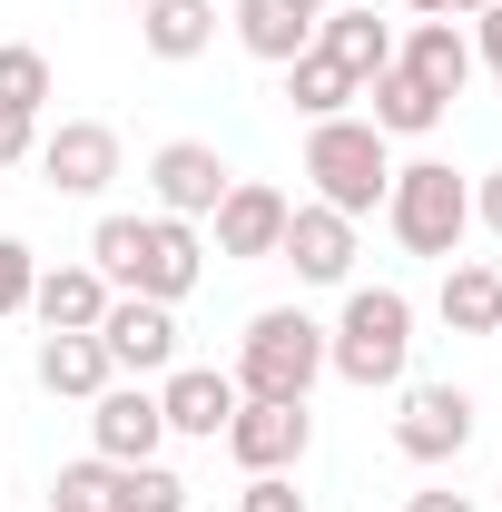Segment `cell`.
Masks as SVG:
<instances>
[{
    "label": "cell",
    "instance_id": "1",
    "mask_svg": "<svg viewBox=\"0 0 502 512\" xmlns=\"http://www.w3.org/2000/svg\"><path fill=\"white\" fill-rule=\"evenodd\" d=\"M89 266H99L119 296L178 306V296H197V276H207V247H197L188 217H99V227H89Z\"/></svg>",
    "mask_w": 502,
    "mask_h": 512
},
{
    "label": "cell",
    "instance_id": "2",
    "mask_svg": "<svg viewBox=\"0 0 502 512\" xmlns=\"http://www.w3.org/2000/svg\"><path fill=\"white\" fill-rule=\"evenodd\" d=\"M404 365H414V296L404 286H345V316L325 325V375L375 394V384H404Z\"/></svg>",
    "mask_w": 502,
    "mask_h": 512
},
{
    "label": "cell",
    "instance_id": "3",
    "mask_svg": "<svg viewBox=\"0 0 502 512\" xmlns=\"http://www.w3.org/2000/svg\"><path fill=\"white\" fill-rule=\"evenodd\" d=\"M227 375H237L247 404H306L315 375H325V325H315L306 306H256Z\"/></svg>",
    "mask_w": 502,
    "mask_h": 512
},
{
    "label": "cell",
    "instance_id": "4",
    "mask_svg": "<svg viewBox=\"0 0 502 512\" xmlns=\"http://www.w3.org/2000/svg\"><path fill=\"white\" fill-rule=\"evenodd\" d=\"M375 217L394 227V247H404V256H443V266H453V247L473 237V178L443 168V158H404Z\"/></svg>",
    "mask_w": 502,
    "mask_h": 512
},
{
    "label": "cell",
    "instance_id": "5",
    "mask_svg": "<svg viewBox=\"0 0 502 512\" xmlns=\"http://www.w3.org/2000/svg\"><path fill=\"white\" fill-rule=\"evenodd\" d=\"M306 178H315V207H335V217H375L384 188H394V138L375 119H315L306 128Z\"/></svg>",
    "mask_w": 502,
    "mask_h": 512
},
{
    "label": "cell",
    "instance_id": "6",
    "mask_svg": "<svg viewBox=\"0 0 502 512\" xmlns=\"http://www.w3.org/2000/svg\"><path fill=\"white\" fill-rule=\"evenodd\" d=\"M473 394L463 384H404V414H394V453L404 463H453V453L473 444Z\"/></svg>",
    "mask_w": 502,
    "mask_h": 512
},
{
    "label": "cell",
    "instance_id": "7",
    "mask_svg": "<svg viewBox=\"0 0 502 512\" xmlns=\"http://www.w3.org/2000/svg\"><path fill=\"white\" fill-rule=\"evenodd\" d=\"M99 345H109V365H119L128 384L168 375V365H178V306H158V296H109Z\"/></svg>",
    "mask_w": 502,
    "mask_h": 512
},
{
    "label": "cell",
    "instance_id": "8",
    "mask_svg": "<svg viewBox=\"0 0 502 512\" xmlns=\"http://www.w3.org/2000/svg\"><path fill=\"white\" fill-rule=\"evenodd\" d=\"M158 444H168L158 384H109V394H89V453H99V463H158Z\"/></svg>",
    "mask_w": 502,
    "mask_h": 512
},
{
    "label": "cell",
    "instance_id": "9",
    "mask_svg": "<svg viewBox=\"0 0 502 512\" xmlns=\"http://www.w3.org/2000/svg\"><path fill=\"white\" fill-rule=\"evenodd\" d=\"M227 178H237V168H227L207 138H168V148L148 158V197H158V217H188V227H197V217H217Z\"/></svg>",
    "mask_w": 502,
    "mask_h": 512
},
{
    "label": "cell",
    "instance_id": "10",
    "mask_svg": "<svg viewBox=\"0 0 502 512\" xmlns=\"http://www.w3.org/2000/svg\"><path fill=\"white\" fill-rule=\"evenodd\" d=\"M217 444L237 453V473H296L306 444H315V414L306 404H237Z\"/></svg>",
    "mask_w": 502,
    "mask_h": 512
},
{
    "label": "cell",
    "instance_id": "11",
    "mask_svg": "<svg viewBox=\"0 0 502 512\" xmlns=\"http://www.w3.org/2000/svg\"><path fill=\"white\" fill-rule=\"evenodd\" d=\"M40 178L60 197H99L109 178H119V128L109 119H60L40 128Z\"/></svg>",
    "mask_w": 502,
    "mask_h": 512
},
{
    "label": "cell",
    "instance_id": "12",
    "mask_svg": "<svg viewBox=\"0 0 502 512\" xmlns=\"http://www.w3.org/2000/svg\"><path fill=\"white\" fill-rule=\"evenodd\" d=\"M276 256H286L306 286H355V217H335V207L296 197V207H286V237H276Z\"/></svg>",
    "mask_w": 502,
    "mask_h": 512
},
{
    "label": "cell",
    "instance_id": "13",
    "mask_svg": "<svg viewBox=\"0 0 502 512\" xmlns=\"http://www.w3.org/2000/svg\"><path fill=\"white\" fill-rule=\"evenodd\" d=\"M286 207L296 197L266 188V178H227V197H217V256H237V266H256V256H276V237H286Z\"/></svg>",
    "mask_w": 502,
    "mask_h": 512
},
{
    "label": "cell",
    "instance_id": "14",
    "mask_svg": "<svg viewBox=\"0 0 502 512\" xmlns=\"http://www.w3.org/2000/svg\"><path fill=\"white\" fill-rule=\"evenodd\" d=\"M237 404H247V394H237V375H217V365H168V375H158V414H168V434H188V444H217Z\"/></svg>",
    "mask_w": 502,
    "mask_h": 512
},
{
    "label": "cell",
    "instance_id": "15",
    "mask_svg": "<svg viewBox=\"0 0 502 512\" xmlns=\"http://www.w3.org/2000/svg\"><path fill=\"white\" fill-rule=\"evenodd\" d=\"M109 276L99 266H40V286H30V316H40V335H99V316H109Z\"/></svg>",
    "mask_w": 502,
    "mask_h": 512
},
{
    "label": "cell",
    "instance_id": "16",
    "mask_svg": "<svg viewBox=\"0 0 502 512\" xmlns=\"http://www.w3.org/2000/svg\"><path fill=\"white\" fill-rule=\"evenodd\" d=\"M394 60H404L443 109H453V99L473 89V30H463V20H414V30L394 40Z\"/></svg>",
    "mask_w": 502,
    "mask_h": 512
},
{
    "label": "cell",
    "instance_id": "17",
    "mask_svg": "<svg viewBox=\"0 0 502 512\" xmlns=\"http://www.w3.org/2000/svg\"><path fill=\"white\" fill-rule=\"evenodd\" d=\"M355 99H365L355 119H375L384 138H434V128H443V99H434V89H424V79H414L404 60H394V69H375Z\"/></svg>",
    "mask_w": 502,
    "mask_h": 512
},
{
    "label": "cell",
    "instance_id": "18",
    "mask_svg": "<svg viewBox=\"0 0 502 512\" xmlns=\"http://www.w3.org/2000/svg\"><path fill=\"white\" fill-rule=\"evenodd\" d=\"M315 50L365 89L375 69H394V20H375V10H325V20H315Z\"/></svg>",
    "mask_w": 502,
    "mask_h": 512
},
{
    "label": "cell",
    "instance_id": "19",
    "mask_svg": "<svg viewBox=\"0 0 502 512\" xmlns=\"http://www.w3.org/2000/svg\"><path fill=\"white\" fill-rule=\"evenodd\" d=\"M227 30H237V50L266 60V69H286L296 50H315V20L296 10V0H237V10H227Z\"/></svg>",
    "mask_w": 502,
    "mask_h": 512
},
{
    "label": "cell",
    "instance_id": "20",
    "mask_svg": "<svg viewBox=\"0 0 502 512\" xmlns=\"http://www.w3.org/2000/svg\"><path fill=\"white\" fill-rule=\"evenodd\" d=\"M434 316L453 325V335H502V266H493V256H463V266H443Z\"/></svg>",
    "mask_w": 502,
    "mask_h": 512
},
{
    "label": "cell",
    "instance_id": "21",
    "mask_svg": "<svg viewBox=\"0 0 502 512\" xmlns=\"http://www.w3.org/2000/svg\"><path fill=\"white\" fill-rule=\"evenodd\" d=\"M138 40H148V60H207L217 50V0H148L138 10Z\"/></svg>",
    "mask_w": 502,
    "mask_h": 512
},
{
    "label": "cell",
    "instance_id": "22",
    "mask_svg": "<svg viewBox=\"0 0 502 512\" xmlns=\"http://www.w3.org/2000/svg\"><path fill=\"white\" fill-rule=\"evenodd\" d=\"M40 384L69 394V404H89V394H109L119 365H109V345L99 335H40Z\"/></svg>",
    "mask_w": 502,
    "mask_h": 512
},
{
    "label": "cell",
    "instance_id": "23",
    "mask_svg": "<svg viewBox=\"0 0 502 512\" xmlns=\"http://www.w3.org/2000/svg\"><path fill=\"white\" fill-rule=\"evenodd\" d=\"M286 99H296V119H345V109H355V79H345V69L325 60V50H296V60H286Z\"/></svg>",
    "mask_w": 502,
    "mask_h": 512
},
{
    "label": "cell",
    "instance_id": "24",
    "mask_svg": "<svg viewBox=\"0 0 502 512\" xmlns=\"http://www.w3.org/2000/svg\"><path fill=\"white\" fill-rule=\"evenodd\" d=\"M109 512H188V483H178L168 463H119V483H109Z\"/></svg>",
    "mask_w": 502,
    "mask_h": 512
},
{
    "label": "cell",
    "instance_id": "25",
    "mask_svg": "<svg viewBox=\"0 0 502 512\" xmlns=\"http://www.w3.org/2000/svg\"><path fill=\"white\" fill-rule=\"evenodd\" d=\"M0 109H20V119L50 109V60H40L30 40H0Z\"/></svg>",
    "mask_w": 502,
    "mask_h": 512
},
{
    "label": "cell",
    "instance_id": "26",
    "mask_svg": "<svg viewBox=\"0 0 502 512\" xmlns=\"http://www.w3.org/2000/svg\"><path fill=\"white\" fill-rule=\"evenodd\" d=\"M109 483H119V463H99V453H79L50 473V512H109Z\"/></svg>",
    "mask_w": 502,
    "mask_h": 512
},
{
    "label": "cell",
    "instance_id": "27",
    "mask_svg": "<svg viewBox=\"0 0 502 512\" xmlns=\"http://www.w3.org/2000/svg\"><path fill=\"white\" fill-rule=\"evenodd\" d=\"M30 286H40V256L20 237H0V316H30Z\"/></svg>",
    "mask_w": 502,
    "mask_h": 512
},
{
    "label": "cell",
    "instance_id": "28",
    "mask_svg": "<svg viewBox=\"0 0 502 512\" xmlns=\"http://www.w3.org/2000/svg\"><path fill=\"white\" fill-rule=\"evenodd\" d=\"M237 512H306V493H296V473H247Z\"/></svg>",
    "mask_w": 502,
    "mask_h": 512
},
{
    "label": "cell",
    "instance_id": "29",
    "mask_svg": "<svg viewBox=\"0 0 502 512\" xmlns=\"http://www.w3.org/2000/svg\"><path fill=\"white\" fill-rule=\"evenodd\" d=\"M20 158H40V119L0 109V168H20Z\"/></svg>",
    "mask_w": 502,
    "mask_h": 512
},
{
    "label": "cell",
    "instance_id": "30",
    "mask_svg": "<svg viewBox=\"0 0 502 512\" xmlns=\"http://www.w3.org/2000/svg\"><path fill=\"white\" fill-rule=\"evenodd\" d=\"M473 69H493V79H502V0H493V10H473Z\"/></svg>",
    "mask_w": 502,
    "mask_h": 512
},
{
    "label": "cell",
    "instance_id": "31",
    "mask_svg": "<svg viewBox=\"0 0 502 512\" xmlns=\"http://www.w3.org/2000/svg\"><path fill=\"white\" fill-rule=\"evenodd\" d=\"M473 227H493V247H502V168L473 178Z\"/></svg>",
    "mask_w": 502,
    "mask_h": 512
},
{
    "label": "cell",
    "instance_id": "32",
    "mask_svg": "<svg viewBox=\"0 0 502 512\" xmlns=\"http://www.w3.org/2000/svg\"><path fill=\"white\" fill-rule=\"evenodd\" d=\"M404 512H473V493H414Z\"/></svg>",
    "mask_w": 502,
    "mask_h": 512
},
{
    "label": "cell",
    "instance_id": "33",
    "mask_svg": "<svg viewBox=\"0 0 502 512\" xmlns=\"http://www.w3.org/2000/svg\"><path fill=\"white\" fill-rule=\"evenodd\" d=\"M404 10H414V20H453V0H404Z\"/></svg>",
    "mask_w": 502,
    "mask_h": 512
},
{
    "label": "cell",
    "instance_id": "34",
    "mask_svg": "<svg viewBox=\"0 0 502 512\" xmlns=\"http://www.w3.org/2000/svg\"><path fill=\"white\" fill-rule=\"evenodd\" d=\"M473 10H493V0H453V20H473Z\"/></svg>",
    "mask_w": 502,
    "mask_h": 512
},
{
    "label": "cell",
    "instance_id": "35",
    "mask_svg": "<svg viewBox=\"0 0 502 512\" xmlns=\"http://www.w3.org/2000/svg\"><path fill=\"white\" fill-rule=\"evenodd\" d=\"M296 10H306V20H325V10H335V0H296Z\"/></svg>",
    "mask_w": 502,
    "mask_h": 512
},
{
    "label": "cell",
    "instance_id": "36",
    "mask_svg": "<svg viewBox=\"0 0 502 512\" xmlns=\"http://www.w3.org/2000/svg\"><path fill=\"white\" fill-rule=\"evenodd\" d=\"M119 10H148V0H119Z\"/></svg>",
    "mask_w": 502,
    "mask_h": 512
}]
</instances>
